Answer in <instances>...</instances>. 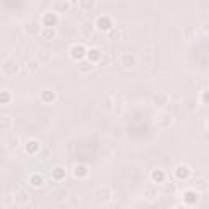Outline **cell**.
Here are the masks:
<instances>
[{"label":"cell","instance_id":"obj_1","mask_svg":"<svg viewBox=\"0 0 209 209\" xmlns=\"http://www.w3.org/2000/svg\"><path fill=\"white\" fill-rule=\"evenodd\" d=\"M100 23L104 25V28H108L110 26V18H100Z\"/></svg>","mask_w":209,"mask_h":209}]
</instances>
